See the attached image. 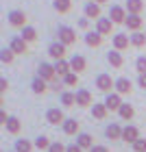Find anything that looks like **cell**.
Wrapping results in <instances>:
<instances>
[{
    "label": "cell",
    "instance_id": "1",
    "mask_svg": "<svg viewBox=\"0 0 146 152\" xmlns=\"http://www.w3.org/2000/svg\"><path fill=\"white\" fill-rule=\"evenodd\" d=\"M96 89H98V91H105L109 96V94H114L111 89H116V80L111 78L109 74H98L96 76Z\"/></svg>",
    "mask_w": 146,
    "mask_h": 152
},
{
    "label": "cell",
    "instance_id": "2",
    "mask_svg": "<svg viewBox=\"0 0 146 152\" xmlns=\"http://www.w3.org/2000/svg\"><path fill=\"white\" fill-rule=\"evenodd\" d=\"M57 35H59V41L63 46H72L76 41V31L70 28V26H59L57 28Z\"/></svg>",
    "mask_w": 146,
    "mask_h": 152
},
{
    "label": "cell",
    "instance_id": "3",
    "mask_svg": "<svg viewBox=\"0 0 146 152\" xmlns=\"http://www.w3.org/2000/svg\"><path fill=\"white\" fill-rule=\"evenodd\" d=\"M66 120H68V117L63 115V111H61L59 107H52V109H48V111H46V122L52 124V126H59V124L63 126Z\"/></svg>",
    "mask_w": 146,
    "mask_h": 152
},
{
    "label": "cell",
    "instance_id": "4",
    "mask_svg": "<svg viewBox=\"0 0 146 152\" xmlns=\"http://www.w3.org/2000/svg\"><path fill=\"white\" fill-rule=\"evenodd\" d=\"M37 76H39V78H44L46 83H55V80H57L55 65H50V63H39L37 65Z\"/></svg>",
    "mask_w": 146,
    "mask_h": 152
},
{
    "label": "cell",
    "instance_id": "5",
    "mask_svg": "<svg viewBox=\"0 0 146 152\" xmlns=\"http://www.w3.org/2000/svg\"><path fill=\"white\" fill-rule=\"evenodd\" d=\"M127 18H129V13H127V9L124 7H120V4H114L109 9V20L114 24H124L127 22Z\"/></svg>",
    "mask_w": 146,
    "mask_h": 152
},
{
    "label": "cell",
    "instance_id": "6",
    "mask_svg": "<svg viewBox=\"0 0 146 152\" xmlns=\"http://www.w3.org/2000/svg\"><path fill=\"white\" fill-rule=\"evenodd\" d=\"M7 20H9V24L15 26V28H24V26H29V24H26V13L24 11H18V9L9 11Z\"/></svg>",
    "mask_w": 146,
    "mask_h": 152
},
{
    "label": "cell",
    "instance_id": "7",
    "mask_svg": "<svg viewBox=\"0 0 146 152\" xmlns=\"http://www.w3.org/2000/svg\"><path fill=\"white\" fill-rule=\"evenodd\" d=\"M9 48H11L15 54H26V52H29V44H26L20 35H13V37L9 39Z\"/></svg>",
    "mask_w": 146,
    "mask_h": 152
},
{
    "label": "cell",
    "instance_id": "8",
    "mask_svg": "<svg viewBox=\"0 0 146 152\" xmlns=\"http://www.w3.org/2000/svg\"><path fill=\"white\" fill-rule=\"evenodd\" d=\"M66 52H68V46H63L61 41H55V44H50V48H48V54H50L55 61H63Z\"/></svg>",
    "mask_w": 146,
    "mask_h": 152
},
{
    "label": "cell",
    "instance_id": "9",
    "mask_svg": "<svg viewBox=\"0 0 146 152\" xmlns=\"http://www.w3.org/2000/svg\"><path fill=\"white\" fill-rule=\"evenodd\" d=\"M131 91H133V83H131L127 76H120V78H116V94L129 96Z\"/></svg>",
    "mask_w": 146,
    "mask_h": 152
},
{
    "label": "cell",
    "instance_id": "10",
    "mask_svg": "<svg viewBox=\"0 0 146 152\" xmlns=\"http://www.w3.org/2000/svg\"><path fill=\"white\" fill-rule=\"evenodd\" d=\"M131 46V35H124V33H116L114 35V50L122 52Z\"/></svg>",
    "mask_w": 146,
    "mask_h": 152
},
{
    "label": "cell",
    "instance_id": "11",
    "mask_svg": "<svg viewBox=\"0 0 146 152\" xmlns=\"http://www.w3.org/2000/svg\"><path fill=\"white\" fill-rule=\"evenodd\" d=\"M140 139V130H137V126H133V124H129V126H124L122 130V141H127V143H133Z\"/></svg>",
    "mask_w": 146,
    "mask_h": 152
},
{
    "label": "cell",
    "instance_id": "12",
    "mask_svg": "<svg viewBox=\"0 0 146 152\" xmlns=\"http://www.w3.org/2000/svg\"><path fill=\"white\" fill-rule=\"evenodd\" d=\"M76 107H94V102H92V94L87 91V89H76Z\"/></svg>",
    "mask_w": 146,
    "mask_h": 152
},
{
    "label": "cell",
    "instance_id": "13",
    "mask_svg": "<svg viewBox=\"0 0 146 152\" xmlns=\"http://www.w3.org/2000/svg\"><path fill=\"white\" fill-rule=\"evenodd\" d=\"M96 31H98L100 35H116V33H114V22H111L109 18L96 20Z\"/></svg>",
    "mask_w": 146,
    "mask_h": 152
},
{
    "label": "cell",
    "instance_id": "14",
    "mask_svg": "<svg viewBox=\"0 0 146 152\" xmlns=\"http://www.w3.org/2000/svg\"><path fill=\"white\" fill-rule=\"evenodd\" d=\"M124 104V102H122V96L120 94H109L107 96V98H105V107L109 109V111H120V107Z\"/></svg>",
    "mask_w": 146,
    "mask_h": 152
},
{
    "label": "cell",
    "instance_id": "15",
    "mask_svg": "<svg viewBox=\"0 0 146 152\" xmlns=\"http://www.w3.org/2000/svg\"><path fill=\"white\" fill-rule=\"evenodd\" d=\"M124 9H127L129 15H142L144 0H127V2H124Z\"/></svg>",
    "mask_w": 146,
    "mask_h": 152
},
{
    "label": "cell",
    "instance_id": "16",
    "mask_svg": "<svg viewBox=\"0 0 146 152\" xmlns=\"http://www.w3.org/2000/svg\"><path fill=\"white\" fill-rule=\"evenodd\" d=\"M70 67H72V72H74V74L85 72V67H87V61H85V57H81V54H74V57L70 59Z\"/></svg>",
    "mask_w": 146,
    "mask_h": 152
},
{
    "label": "cell",
    "instance_id": "17",
    "mask_svg": "<svg viewBox=\"0 0 146 152\" xmlns=\"http://www.w3.org/2000/svg\"><path fill=\"white\" fill-rule=\"evenodd\" d=\"M124 26H127L129 31H133V33H140L142 26H144V20H142V15H129Z\"/></svg>",
    "mask_w": 146,
    "mask_h": 152
},
{
    "label": "cell",
    "instance_id": "18",
    "mask_svg": "<svg viewBox=\"0 0 146 152\" xmlns=\"http://www.w3.org/2000/svg\"><path fill=\"white\" fill-rule=\"evenodd\" d=\"M55 72H57V76H61V78H63V76H68L72 72V67H70V59H63V61H55Z\"/></svg>",
    "mask_w": 146,
    "mask_h": 152
},
{
    "label": "cell",
    "instance_id": "19",
    "mask_svg": "<svg viewBox=\"0 0 146 152\" xmlns=\"http://www.w3.org/2000/svg\"><path fill=\"white\" fill-rule=\"evenodd\" d=\"M122 126H120V124H109V126L105 128V137H107V139H122Z\"/></svg>",
    "mask_w": 146,
    "mask_h": 152
},
{
    "label": "cell",
    "instance_id": "20",
    "mask_svg": "<svg viewBox=\"0 0 146 152\" xmlns=\"http://www.w3.org/2000/svg\"><path fill=\"white\" fill-rule=\"evenodd\" d=\"M85 18H89V20H100V4L98 2H87L85 4Z\"/></svg>",
    "mask_w": 146,
    "mask_h": 152
},
{
    "label": "cell",
    "instance_id": "21",
    "mask_svg": "<svg viewBox=\"0 0 146 152\" xmlns=\"http://www.w3.org/2000/svg\"><path fill=\"white\" fill-rule=\"evenodd\" d=\"M107 61H109V65H111V67H116V70L124 65L122 52H118V50H109V52H107Z\"/></svg>",
    "mask_w": 146,
    "mask_h": 152
},
{
    "label": "cell",
    "instance_id": "22",
    "mask_svg": "<svg viewBox=\"0 0 146 152\" xmlns=\"http://www.w3.org/2000/svg\"><path fill=\"white\" fill-rule=\"evenodd\" d=\"M4 128H7V133H9V135H18L20 130H22V122H20L15 115H9V122L4 124Z\"/></svg>",
    "mask_w": 146,
    "mask_h": 152
},
{
    "label": "cell",
    "instance_id": "23",
    "mask_svg": "<svg viewBox=\"0 0 146 152\" xmlns=\"http://www.w3.org/2000/svg\"><path fill=\"white\" fill-rule=\"evenodd\" d=\"M76 143H79V146H81L83 150H92V148L96 146L89 133H79V137H76Z\"/></svg>",
    "mask_w": 146,
    "mask_h": 152
},
{
    "label": "cell",
    "instance_id": "24",
    "mask_svg": "<svg viewBox=\"0 0 146 152\" xmlns=\"http://www.w3.org/2000/svg\"><path fill=\"white\" fill-rule=\"evenodd\" d=\"M85 44L89 46V48H98L100 44H102V35L98 31H89L87 35H85Z\"/></svg>",
    "mask_w": 146,
    "mask_h": 152
},
{
    "label": "cell",
    "instance_id": "25",
    "mask_svg": "<svg viewBox=\"0 0 146 152\" xmlns=\"http://www.w3.org/2000/svg\"><path fill=\"white\" fill-rule=\"evenodd\" d=\"M92 115L96 117V120H105V117L109 115V109L105 107V102H94V107H92Z\"/></svg>",
    "mask_w": 146,
    "mask_h": 152
},
{
    "label": "cell",
    "instance_id": "26",
    "mask_svg": "<svg viewBox=\"0 0 146 152\" xmlns=\"http://www.w3.org/2000/svg\"><path fill=\"white\" fill-rule=\"evenodd\" d=\"M61 128H63V133H66V135H76V133H79V122H76L74 117H68Z\"/></svg>",
    "mask_w": 146,
    "mask_h": 152
},
{
    "label": "cell",
    "instance_id": "27",
    "mask_svg": "<svg viewBox=\"0 0 146 152\" xmlns=\"http://www.w3.org/2000/svg\"><path fill=\"white\" fill-rule=\"evenodd\" d=\"M118 115H120L124 122H131V120H133V115H135V109L131 107V104H127V102H124V104L120 107V111H118Z\"/></svg>",
    "mask_w": 146,
    "mask_h": 152
},
{
    "label": "cell",
    "instance_id": "28",
    "mask_svg": "<svg viewBox=\"0 0 146 152\" xmlns=\"http://www.w3.org/2000/svg\"><path fill=\"white\" fill-rule=\"evenodd\" d=\"M20 37H22L26 44H31V41H35V39H37V31L33 28V26H24L22 33H20Z\"/></svg>",
    "mask_w": 146,
    "mask_h": 152
},
{
    "label": "cell",
    "instance_id": "29",
    "mask_svg": "<svg viewBox=\"0 0 146 152\" xmlns=\"http://www.w3.org/2000/svg\"><path fill=\"white\" fill-rule=\"evenodd\" d=\"M52 7H55V11H57V13H68L72 9V0H55Z\"/></svg>",
    "mask_w": 146,
    "mask_h": 152
},
{
    "label": "cell",
    "instance_id": "30",
    "mask_svg": "<svg viewBox=\"0 0 146 152\" xmlns=\"http://www.w3.org/2000/svg\"><path fill=\"white\" fill-rule=\"evenodd\" d=\"M35 148V143L29 139H15V152H31Z\"/></svg>",
    "mask_w": 146,
    "mask_h": 152
},
{
    "label": "cell",
    "instance_id": "31",
    "mask_svg": "<svg viewBox=\"0 0 146 152\" xmlns=\"http://www.w3.org/2000/svg\"><path fill=\"white\" fill-rule=\"evenodd\" d=\"M31 89H33V94H44L46 89H48V83H46L44 78H39V76H37V78L31 83Z\"/></svg>",
    "mask_w": 146,
    "mask_h": 152
},
{
    "label": "cell",
    "instance_id": "32",
    "mask_svg": "<svg viewBox=\"0 0 146 152\" xmlns=\"http://www.w3.org/2000/svg\"><path fill=\"white\" fill-rule=\"evenodd\" d=\"M131 46H135V48H142V46H146V33H133L131 35Z\"/></svg>",
    "mask_w": 146,
    "mask_h": 152
},
{
    "label": "cell",
    "instance_id": "33",
    "mask_svg": "<svg viewBox=\"0 0 146 152\" xmlns=\"http://www.w3.org/2000/svg\"><path fill=\"white\" fill-rule=\"evenodd\" d=\"M61 104H63V107H74L76 104V94L63 91V94H61Z\"/></svg>",
    "mask_w": 146,
    "mask_h": 152
},
{
    "label": "cell",
    "instance_id": "34",
    "mask_svg": "<svg viewBox=\"0 0 146 152\" xmlns=\"http://www.w3.org/2000/svg\"><path fill=\"white\" fill-rule=\"evenodd\" d=\"M33 143H35V148H37V150H48V148L52 146V143H50V139H48L46 135H39V137H37V139L33 141Z\"/></svg>",
    "mask_w": 146,
    "mask_h": 152
},
{
    "label": "cell",
    "instance_id": "35",
    "mask_svg": "<svg viewBox=\"0 0 146 152\" xmlns=\"http://www.w3.org/2000/svg\"><path fill=\"white\" fill-rule=\"evenodd\" d=\"M13 57H15V52H13L11 48H2V50H0V61H2L4 65H9L13 61Z\"/></svg>",
    "mask_w": 146,
    "mask_h": 152
},
{
    "label": "cell",
    "instance_id": "36",
    "mask_svg": "<svg viewBox=\"0 0 146 152\" xmlns=\"http://www.w3.org/2000/svg\"><path fill=\"white\" fill-rule=\"evenodd\" d=\"M76 83H79V74H74V72H70L68 76H63V85H66V87H74Z\"/></svg>",
    "mask_w": 146,
    "mask_h": 152
},
{
    "label": "cell",
    "instance_id": "37",
    "mask_svg": "<svg viewBox=\"0 0 146 152\" xmlns=\"http://www.w3.org/2000/svg\"><path fill=\"white\" fill-rule=\"evenodd\" d=\"M135 70H137V74H146V57H137L135 59Z\"/></svg>",
    "mask_w": 146,
    "mask_h": 152
},
{
    "label": "cell",
    "instance_id": "38",
    "mask_svg": "<svg viewBox=\"0 0 146 152\" xmlns=\"http://www.w3.org/2000/svg\"><path fill=\"white\" fill-rule=\"evenodd\" d=\"M68 150V146H63L61 141H52V146L48 148V152H66Z\"/></svg>",
    "mask_w": 146,
    "mask_h": 152
},
{
    "label": "cell",
    "instance_id": "39",
    "mask_svg": "<svg viewBox=\"0 0 146 152\" xmlns=\"http://www.w3.org/2000/svg\"><path fill=\"white\" fill-rule=\"evenodd\" d=\"M133 150H135V152H146V139H142V137H140V139L133 143Z\"/></svg>",
    "mask_w": 146,
    "mask_h": 152
},
{
    "label": "cell",
    "instance_id": "40",
    "mask_svg": "<svg viewBox=\"0 0 146 152\" xmlns=\"http://www.w3.org/2000/svg\"><path fill=\"white\" fill-rule=\"evenodd\" d=\"M79 28H83V31L89 28V18H81L79 20Z\"/></svg>",
    "mask_w": 146,
    "mask_h": 152
},
{
    "label": "cell",
    "instance_id": "41",
    "mask_svg": "<svg viewBox=\"0 0 146 152\" xmlns=\"http://www.w3.org/2000/svg\"><path fill=\"white\" fill-rule=\"evenodd\" d=\"M66 152H83V148L79 146V143H70V146H68V150Z\"/></svg>",
    "mask_w": 146,
    "mask_h": 152
},
{
    "label": "cell",
    "instance_id": "42",
    "mask_svg": "<svg viewBox=\"0 0 146 152\" xmlns=\"http://www.w3.org/2000/svg\"><path fill=\"white\" fill-rule=\"evenodd\" d=\"M137 85H140L144 91H146V74H142V76H137Z\"/></svg>",
    "mask_w": 146,
    "mask_h": 152
},
{
    "label": "cell",
    "instance_id": "43",
    "mask_svg": "<svg viewBox=\"0 0 146 152\" xmlns=\"http://www.w3.org/2000/svg\"><path fill=\"white\" fill-rule=\"evenodd\" d=\"M89 152H109V148H107V146H94Z\"/></svg>",
    "mask_w": 146,
    "mask_h": 152
},
{
    "label": "cell",
    "instance_id": "44",
    "mask_svg": "<svg viewBox=\"0 0 146 152\" xmlns=\"http://www.w3.org/2000/svg\"><path fill=\"white\" fill-rule=\"evenodd\" d=\"M7 87H9V80H7V78H0V91H7Z\"/></svg>",
    "mask_w": 146,
    "mask_h": 152
},
{
    "label": "cell",
    "instance_id": "45",
    "mask_svg": "<svg viewBox=\"0 0 146 152\" xmlns=\"http://www.w3.org/2000/svg\"><path fill=\"white\" fill-rule=\"evenodd\" d=\"M94 2H98V4H105V2H107V0H94Z\"/></svg>",
    "mask_w": 146,
    "mask_h": 152
},
{
    "label": "cell",
    "instance_id": "46",
    "mask_svg": "<svg viewBox=\"0 0 146 152\" xmlns=\"http://www.w3.org/2000/svg\"><path fill=\"white\" fill-rule=\"evenodd\" d=\"M89 2H92V0H89Z\"/></svg>",
    "mask_w": 146,
    "mask_h": 152
}]
</instances>
